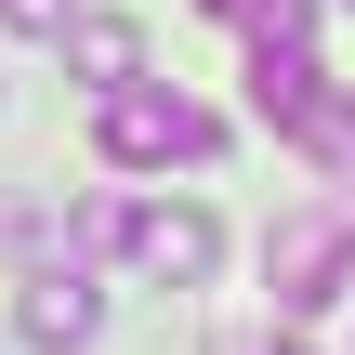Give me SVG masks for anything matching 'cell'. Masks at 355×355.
<instances>
[{
    "instance_id": "cell-1",
    "label": "cell",
    "mask_w": 355,
    "mask_h": 355,
    "mask_svg": "<svg viewBox=\"0 0 355 355\" xmlns=\"http://www.w3.org/2000/svg\"><path fill=\"white\" fill-rule=\"evenodd\" d=\"M92 145H105V171H198V158L224 145V119H211L198 92H158V79L132 66V79H105Z\"/></svg>"
},
{
    "instance_id": "cell-2",
    "label": "cell",
    "mask_w": 355,
    "mask_h": 355,
    "mask_svg": "<svg viewBox=\"0 0 355 355\" xmlns=\"http://www.w3.org/2000/svg\"><path fill=\"white\" fill-rule=\"evenodd\" d=\"M343 277H355V198H329V211H303L277 237V316H329Z\"/></svg>"
},
{
    "instance_id": "cell-3",
    "label": "cell",
    "mask_w": 355,
    "mask_h": 355,
    "mask_svg": "<svg viewBox=\"0 0 355 355\" xmlns=\"http://www.w3.org/2000/svg\"><path fill=\"white\" fill-rule=\"evenodd\" d=\"M119 250H132L145 277H171V290H198V277L224 263V224H211V211H119Z\"/></svg>"
},
{
    "instance_id": "cell-4",
    "label": "cell",
    "mask_w": 355,
    "mask_h": 355,
    "mask_svg": "<svg viewBox=\"0 0 355 355\" xmlns=\"http://www.w3.org/2000/svg\"><path fill=\"white\" fill-rule=\"evenodd\" d=\"M92 329H105V303H92V277H79V263H53V277H26V343H92Z\"/></svg>"
},
{
    "instance_id": "cell-5",
    "label": "cell",
    "mask_w": 355,
    "mask_h": 355,
    "mask_svg": "<svg viewBox=\"0 0 355 355\" xmlns=\"http://www.w3.org/2000/svg\"><path fill=\"white\" fill-rule=\"evenodd\" d=\"M290 145H303L329 184H355V92H343V79H316V92L290 105Z\"/></svg>"
},
{
    "instance_id": "cell-6",
    "label": "cell",
    "mask_w": 355,
    "mask_h": 355,
    "mask_svg": "<svg viewBox=\"0 0 355 355\" xmlns=\"http://www.w3.org/2000/svg\"><path fill=\"white\" fill-rule=\"evenodd\" d=\"M53 40H66V66H79V79H92V92H105V79H132V66H145V26H132V13H66V26H53Z\"/></svg>"
},
{
    "instance_id": "cell-7",
    "label": "cell",
    "mask_w": 355,
    "mask_h": 355,
    "mask_svg": "<svg viewBox=\"0 0 355 355\" xmlns=\"http://www.w3.org/2000/svg\"><path fill=\"white\" fill-rule=\"evenodd\" d=\"M237 40H316V0H211Z\"/></svg>"
},
{
    "instance_id": "cell-8",
    "label": "cell",
    "mask_w": 355,
    "mask_h": 355,
    "mask_svg": "<svg viewBox=\"0 0 355 355\" xmlns=\"http://www.w3.org/2000/svg\"><path fill=\"white\" fill-rule=\"evenodd\" d=\"M66 13H79V0H0V26H13V40H53Z\"/></svg>"
},
{
    "instance_id": "cell-9",
    "label": "cell",
    "mask_w": 355,
    "mask_h": 355,
    "mask_svg": "<svg viewBox=\"0 0 355 355\" xmlns=\"http://www.w3.org/2000/svg\"><path fill=\"white\" fill-rule=\"evenodd\" d=\"M263 355H303V343H290V329H277V343H263Z\"/></svg>"
}]
</instances>
